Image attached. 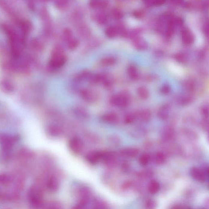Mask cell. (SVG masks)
<instances>
[{"mask_svg": "<svg viewBox=\"0 0 209 209\" xmlns=\"http://www.w3.org/2000/svg\"><path fill=\"white\" fill-rule=\"evenodd\" d=\"M66 61V55L63 48L59 46L55 47L49 61V66L54 69L58 68L63 66Z\"/></svg>", "mask_w": 209, "mask_h": 209, "instance_id": "obj_1", "label": "cell"}, {"mask_svg": "<svg viewBox=\"0 0 209 209\" xmlns=\"http://www.w3.org/2000/svg\"><path fill=\"white\" fill-rule=\"evenodd\" d=\"M28 198L30 203L34 206L38 207L43 203V193L39 186H34L30 187L28 193Z\"/></svg>", "mask_w": 209, "mask_h": 209, "instance_id": "obj_2", "label": "cell"}, {"mask_svg": "<svg viewBox=\"0 0 209 209\" xmlns=\"http://www.w3.org/2000/svg\"><path fill=\"white\" fill-rule=\"evenodd\" d=\"M131 99V96L126 91H124L112 96L111 98L110 103L112 106L124 108L129 106Z\"/></svg>", "mask_w": 209, "mask_h": 209, "instance_id": "obj_3", "label": "cell"}, {"mask_svg": "<svg viewBox=\"0 0 209 209\" xmlns=\"http://www.w3.org/2000/svg\"><path fill=\"white\" fill-rule=\"evenodd\" d=\"M18 139L19 138L16 136L3 134L0 136V143L3 150L7 152L12 148Z\"/></svg>", "mask_w": 209, "mask_h": 209, "instance_id": "obj_4", "label": "cell"}, {"mask_svg": "<svg viewBox=\"0 0 209 209\" xmlns=\"http://www.w3.org/2000/svg\"><path fill=\"white\" fill-rule=\"evenodd\" d=\"M190 175L193 179L201 183L205 182L208 178V168L204 169L196 167L192 168Z\"/></svg>", "mask_w": 209, "mask_h": 209, "instance_id": "obj_5", "label": "cell"}, {"mask_svg": "<svg viewBox=\"0 0 209 209\" xmlns=\"http://www.w3.org/2000/svg\"><path fill=\"white\" fill-rule=\"evenodd\" d=\"M69 147L74 153L80 154L84 149V145L81 139L75 136L70 139L69 142Z\"/></svg>", "mask_w": 209, "mask_h": 209, "instance_id": "obj_6", "label": "cell"}, {"mask_svg": "<svg viewBox=\"0 0 209 209\" xmlns=\"http://www.w3.org/2000/svg\"><path fill=\"white\" fill-rule=\"evenodd\" d=\"M80 94L82 99L89 103H94L99 99V96L95 91L89 89L81 90Z\"/></svg>", "mask_w": 209, "mask_h": 209, "instance_id": "obj_7", "label": "cell"}, {"mask_svg": "<svg viewBox=\"0 0 209 209\" xmlns=\"http://www.w3.org/2000/svg\"><path fill=\"white\" fill-rule=\"evenodd\" d=\"M46 185L49 191L52 193H55L59 188V180L56 176L51 175L47 178Z\"/></svg>", "mask_w": 209, "mask_h": 209, "instance_id": "obj_8", "label": "cell"}, {"mask_svg": "<svg viewBox=\"0 0 209 209\" xmlns=\"http://www.w3.org/2000/svg\"><path fill=\"white\" fill-rule=\"evenodd\" d=\"M103 153V151H91L87 154L86 155V160L91 164H96L102 161Z\"/></svg>", "mask_w": 209, "mask_h": 209, "instance_id": "obj_9", "label": "cell"}, {"mask_svg": "<svg viewBox=\"0 0 209 209\" xmlns=\"http://www.w3.org/2000/svg\"><path fill=\"white\" fill-rule=\"evenodd\" d=\"M181 38L184 44L189 46L194 41V36L193 33L188 29H185L181 32Z\"/></svg>", "mask_w": 209, "mask_h": 209, "instance_id": "obj_10", "label": "cell"}, {"mask_svg": "<svg viewBox=\"0 0 209 209\" xmlns=\"http://www.w3.org/2000/svg\"><path fill=\"white\" fill-rule=\"evenodd\" d=\"M101 119L105 123L109 124H115L118 122V115L113 112L108 113L103 115Z\"/></svg>", "mask_w": 209, "mask_h": 209, "instance_id": "obj_11", "label": "cell"}, {"mask_svg": "<svg viewBox=\"0 0 209 209\" xmlns=\"http://www.w3.org/2000/svg\"><path fill=\"white\" fill-rule=\"evenodd\" d=\"M47 134L52 137H58L63 134V130L56 125H51L47 128Z\"/></svg>", "mask_w": 209, "mask_h": 209, "instance_id": "obj_12", "label": "cell"}, {"mask_svg": "<svg viewBox=\"0 0 209 209\" xmlns=\"http://www.w3.org/2000/svg\"><path fill=\"white\" fill-rule=\"evenodd\" d=\"M169 109L170 106L168 104L163 105L158 112L157 115L159 118L162 120L168 119L169 117Z\"/></svg>", "mask_w": 209, "mask_h": 209, "instance_id": "obj_13", "label": "cell"}, {"mask_svg": "<svg viewBox=\"0 0 209 209\" xmlns=\"http://www.w3.org/2000/svg\"><path fill=\"white\" fill-rule=\"evenodd\" d=\"M135 114L136 118H138L144 122L148 121L151 118V116H152L151 112L147 109H144L139 111Z\"/></svg>", "mask_w": 209, "mask_h": 209, "instance_id": "obj_14", "label": "cell"}, {"mask_svg": "<svg viewBox=\"0 0 209 209\" xmlns=\"http://www.w3.org/2000/svg\"><path fill=\"white\" fill-rule=\"evenodd\" d=\"M134 46L137 50L144 51L148 48V45L146 42L140 38H135L134 40Z\"/></svg>", "mask_w": 209, "mask_h": 209, "instance_id": "obj_15", "label": "cell"}, {"mask_svg": "<svg viewBox=\"0 0 209 209\" xmlns=\"http://www.w3.org/2000/svg\"><path fill=\"white\" fill-rule=\"evenodd\" d=\"M139 150L135 148H127L122 150L121 153L124 156L133 158L139 154Z\"/></svg>", "mask_w": 209, "mask_h": 209, "instance_id": "obj_16", "label": "cell"}, {"mask_svg": "<svg viewBox=\"0 0 209 209\" xmlns=\"http://www.w3.org/2000/svg\"><path fill=\"white\" fill-rule=\"evenodd\" d=\"M127 72L129 76L132 79L138 80L140 78V74L137 68L134 65H131L128 67Z\"/></svg>", "mask_w": 209, "mask_h": 209, "instance_id": "obj_17", "label": "cell"}, {"mask_svg": "<svg viewBox=\"0 0 209 209\" xmlns=\"http://www.w3.org/2000/svg\"><path fill=\"white\" fill-rule=\"evenodd\" d=\"M160 186L159 183L156 181L150 182L148 186V191L150 194H156L160 190Z\"/></svg>", "mask_w": 209, "mask_h": 209, "instance_id": "obj_18", "label": "cell"}, {"mask_svg": "<svg viewBox=\"0 0 209 209\" xmlns=\"http://www.w3.org/2000/svg\"><path fill=\"white\" fill-rule=\"evenodd\" d=\"M137 94L141 99L145 100L147 99L150 96L148 90L145 87L141 86L137 90Z\"/></svg>", "mask_w": 209, "mask_h": 209, "instance_id": "obj_19", "label": "cell"}, {"mask_svg": "<svg viewBox=\"0 0 209 209\" xmlns=\"http://www.w3.org/2000/svg\"><path fill=\"white\" fill-rule=\"evenodd\" d=\"M119 33L118 28L116 27L111 26L109 27L106 30V34L107 37L110 38L116 37Z\"/></svg>", "mask_w": 209, "mask_h": 209, "instance_id": "obj_20", "label": "cell"}, {"mask_svg": "<svg viewBox=\"0 0 209 209\" xmlns=\"http://www.w3.org/2000/svg\"><path fill=\"white\" fill-rule=\"evenodd\" d=\"M100 63L103 66H112L116 64V60L113 57H106L102 59Z\"/></svg>", "mask_w": 209, "mask_h": 209, "instance_id": "obj_21", "label": "cell"}, {"mask_svg": "<svg viewBox=\"0 0 209 209\" xmlns=\"http://www.w3.org/2000/svg\"><path fill=\"white\" fill-rule=\"evenodd\" d=\"M193 98L190 95H183L178 98V103L183 106H186L193 102Z\"/></svg>", "mask_w": 209, "mask_h": 209, "instance_id": "obj_22", "label": "cell"}, {"mask_svg": "<svg viewBox=\"0 0 209 209\" xmlns=\"http://www.w3.org/2000/svg\"><path fill=\"white\" fill-rule=\"evenodd\" d=\"M175 23L174 19H171L168 24V29L166 31V36L168 37H171L175 32Z\"/></svg>", "mask_w": 209, "mask_h": 209, "instance_id": "obj_23", "label": "cell"}, {"mask_svg": "<svg viewBox=\"0 0 209 209\" xmlns=\"http://www.w3.org/2000/svg\"><path fill=\"white\" fill-rule=\"evenodd\" d=\"M176 60L179 63L184 64L186 63L188 60V56L185 53L179 52L177 53L175 56Z\"/></svg>", "mask_w": 209, "mask_h": 209, "instance_id": "obj_24", "label": "cell"}, {"mask_svg": "<svg viewBox=\"0 0 209 209\" xmlns=\"http://www.w3.org/2000/svg\"><path fill=\"white\" fill-rule=\"evenodd\" d=\"M183 85L186 90L189 91H193L195 88V82L191 80H187L184 81Z\"/></svg>", "mask_w": 209, "mask_h": 209, "instance_id": "obj_25", "label": "cell"}, {"mask_svg": "<svg viewBox=\"0 0 209 209\" xmlns=\"http://www.w3.org/2000/svg\"><path fill=\"white\" fill-rule=\"evenodd\" d=\"M166 158L162 152H159L156 154L155 160L158 165H162L166 161Z\"/></svg>", "mask_w": 209, "mask_h": 209, "instance_id": "obj_26", "label": "cell"}, {"mask_svg": "<svg viewBox=\"0 0 209 209\" xmlns=\"http://www.w3.org/2000/svg\"><path fill=\"white\" fill-rule=\"evenodd\" d=\"M79 45V41L76 38H71L68 41V47L71 50H74Z\"/></svg>", "mask_w": 209, "mask_h": 209, "instance_id": "obj_27", "label": "cell"}, {"mask_svg": "<svg viewBox=\"0 0 209 209\" xmlns=\"http://www.w3.org/2000/svg\"><path fill=\"white\" fill-rule=\"evenodd\" d=\"M150 160V155L148 154H145L140 157L139 159V162L142 166H146L148 164Z\"/></svg>", "mask_w": 209, "mask_h": 209, "instance_id": "obj_28", "label": "cell"}, {"mask_svg": "<svg viewBox=\"0 0 209 209\" xmlns=\"http://www.w3.org/2000/svg\"><path fill=\"white\" fill-rule=\"evenodd\" d=\"M136 118V114H129L125 116L124 121L127 124H130L134 122Z\"/></svg>", "mask_w": 209, "mask_h": 209, "instance_id": "obj_29", "label": "cell"}, {"mask_svg": "<svg viewBox=\"0 0 209 209\" xmlns=\"http://www.w3.org/2000/svg\"><path fill=\"white\" fill-rule=\"evenodd\" d=\"M201 5L200 2L198 0H195V1H192L191 2H190L189 3H187V7L191 8H197L199 7V6Z\"/></svg>", "mask_w": 209, "mask_h": 209, "instance_id": "obj_30", "label": "cell"}, {"mask_svg": "<svg viewBox=\"0 0 209 209\" xmlns=\"http://www.w3.org/2000/svg\"><path fill=\"white\" fill-rule=\"evenodd\" d=\"M112 15L114 19L116 20H119L123 16L122 13L120 11L117 9H114L112 12Z\"/></svg>", "mask_w": 209, "mask_h": 209, "instance_id": "obj_31", "label": "cell"}, {"mask_svg": "<svg viewBox=\"0 0 209 209\" xmlns=\"http://www.w3.org/2000/svg\"><path fill=\"white\" fill-rule=\"evenodd\" d=\"M94 206L95 208H106V203H104L101 200H96L94 203Z\"/></svg>", "mask_w": 209, "mask_h": 209, "instance_id": "obj_32", "label": "cell"}, {"mask_svg": "<svg viewBox=\"0 0 209 209\" xmlns=\"http://www.w3.org/2000/svg\"><path fill=\"white\" fill-rule=\"evenodd\" d=\"M145 207L149 209L155 208L157 206L156 202L152 200H148L145 203Z\"/></svg>", "mask_w": 209, "mask_h": 209, "instance_id": "obj_33", "label": "cell"}, {"mask_svg": "<svg viewBox=\"0 0 209 209\" xmlns=\"http://www.w3.org/2000/svg\"><path fill=\"white\" fill-rule=\"evenodd\" d=\"M171 90V87L169 85L165 84L161 88V92L163 94L167 95L170 93Z\"/></svg>", "mask_w": 209, "mask_h": 209, "instance_id": "obj_34", "label": "cell"}, {"mask_svg": "<svg viewBox=\"0 0 209 209\" xmlns=\"http://www.w3.org/2000/svg\"><path fill=\"white\" fill-rule=\"evenodd\" d=\"M165 136L166 138L168 139H171L173 136V130L171 128H167L165 130Z\"/></svg>", "mask_w": 209, "mask_h": 209, "instance_id": "obj_35", "label": "cell"}, {"mask_svg": "<svg viewBox=\"0 0 209 209\" xmlns=\"http://www.w3.org/2000/svg\"><path fill=\"white\" fill-rule=\"evenodd\" d=\"M101 3L99 0H90V4L91 7H97L100 6Z\"/></svg>", "mask_w": 209, "mask_h": 209, "instance_id": "obj_36", "label": "cell"}, {"mask_svg": "<svg viewBox=\"0 0 209 209\" xmlns=\"http://www.w3.org/2000/svg\"><path fill=\"white\" fill-rule=\"evenodd\" d=\"M64 38L67 40V41L72 38V32H71L70 30H68V29H67L64 31Z\"/></svg>", "mask_w": 209, "mask_h": 209, "instance_id": "obj_37", "label": "cell"}, {"mask_svg": "<svg viewBox=\"0 0 209 209\" xmlns=\"http://www.w3.org/2000/svg\"><path fill=\"white\" fill-rule=\"evenodd\" d=\"M107 18L104 14H100L98 18V21L100 24H103L107 21Z\"/></svg>", "mask_w": 209, "mask_h": 209, "instance_id": "obj_38", "label": "cell"}, {"mask_svg": "<svg viewBox=\"0 0 209 209\" xmlns=\"http://www.w3.org/2000/svg\"><path fill=\"white\" fill-rule=\"evenodd\" d=\"M202 115L205 117H208L209 115V108L208 106H205L202 107Z\"/></svg>", "mask_w": 209, "mask_h": 209, "instance_id": "obj_39", "label": "cell"}, {"mask_svg": "<svg viewBox=\"0 0 209 209\" xmlns=\"http://www.w3.org/2000/svg\"><path fill=\"white\" fill-rule=\"evenodd\" d=\"M166 2V0H153L152 3L156 6H159L162 5Z\"/></svg>", "mask_w": 209, "mask_h": 209, "instance_id": "obj_40", "label": "cell"}, {"mask_svg": "<svg viewBox=\"0 0 209 209\" xmlns=\"http://www.w3.org/2000/svg\"><path fill=\"white\" fill-rule=\"evenodd\" d=\"M30 28V25L29 23H27V22H25L22 25V29L24 31H29V29Z\"/></svg>", "mask_w": 209, "mask_h": 209, "instance_id": "obj_41", "label": "cell"}, {"mask_svg": "<svg viewBox=\"0 0 209 209\" xmlns=\"http://www.w3.org/2000/svg\"><path fill=\"white\" fill-rule=\"evenodd\" d=\"M202 126L205 129H208V121H207L206 120L203 121V123H202Z\"/></svg>", "mask_w": 209, "mask_h": 209, "instance_id": "obj_42", "label": "cell"}, {"mask_svg": "<svg viewBox=\"0 0 209 209\" xmlns=\"http://www.w3.org/2000/svg\"><path fill=\"white\" fill-rule=\"evenodd\" d=\"M208 25H206V26L205 27V29H204V30H205V34H206V36H207V37H208Z\"/></svg>", "mask_w": 209, "mask_h": 209, "instance_id": "obj_43", "label": "cell"}, {"mask_svg": "<svg viewBox=\"0 0 209 209\" xmlns=\"http://www.w3.org/2000/svg\"><path fill=\"white\" fill-rule=\"evenodd\" d=\"M134 14L136 16H137V17H140L142 16V13L139 12H134Z\"/></svg>", "mask_w": 209, "mask_h": 209, "instance_id": "obj_44", "label": "cell"}, {"mask_svg": "<svg viewBox=\"0 0 209 209\" xmlns=\"http://www.w3.org/2000/svg\"><path fill=\"white\" fill-rule=\"evenodd\" d=\"M157 56H162L163 55V53L162 52H156V53Z\"/></svg>", "mask_w": 209, "mask_h": 209, "instance_id": "obj_45", "label": "cell"}, {"mask_svg": "<svg viewBox=\"0 0 209 209\" xmlns=\"http://www.w3.org/2000/svg\"><path fill=\"white\" fill-rule=\"evenodd\" d=\"M173 1L176 3H180L181 2L182 0H173Z\"/></svg>", "mask_w": 209, "mask_h": 209, "instance_id": "obj_46", "label": "cell"}]
</instances>
